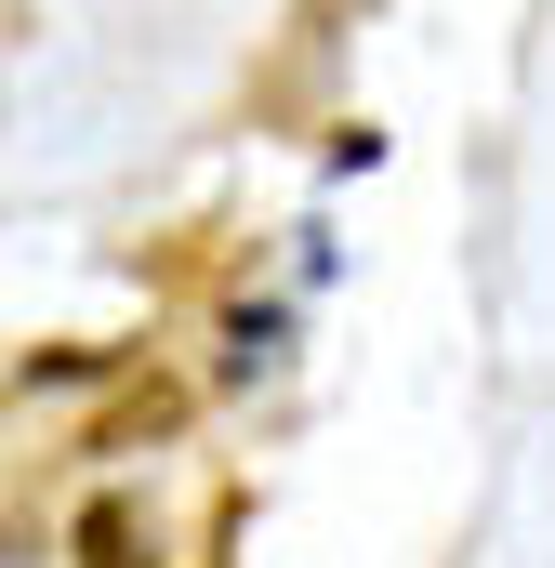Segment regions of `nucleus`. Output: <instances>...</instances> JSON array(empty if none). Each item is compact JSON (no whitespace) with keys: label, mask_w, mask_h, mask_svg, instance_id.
Masks as SVG:
<instances>
[]
</instances>
